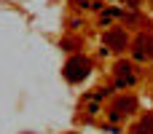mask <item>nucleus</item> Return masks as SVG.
Listing matches in <instances>:
<instances>
[{
	"label": "nucleus",
	"mask_w": 153,
	"mask_h": 134,
	"mask_svg": "<svg viewBox=\"0 0 153 134\" xmlns=\"http://www.w3.org/2000/svg\"><path fill=\"white\" fill-rule=\"evenodd\" d=\"M89 70H91L89 59H83V56H73V59L65 64V78L75 83V81H83V78L89 75Z\"/></svg>",
	"instance_id": "nucleus-1"
},
{
	"label": "nucleus",
	"mask_w": 153,
	"mask_h": 134,
	"mask_svg": "<svg viewBox=\"0 0 153 134\" xmlns=\"http://www.w3.org/2000/svg\"><path fill=\"white\" fill-rule=\"evenodd\" d=\"M137 59H145V56H153V40L151 38H140L137 40Z\"/></svg>",
	"instance_id": "nucleus-3"
},
{
	"label": "nucleus",
	"mask_w": 153,
	"mask_h": 134,
	"mask_svg": "<svg viewBox=\"0 0 153 134\" xmlns=\"http://www.w3.org/2000/svg\"><path fill=\"white\" fill-rule=\"evenodd\" d=\"M153 129V118H148V121H143L140 124V129H137V134H148Z\"/></svg>",
	"instance_id": "nucleus-4"
},
{
	"label": "nucleus",
	"mask_w": 153,
	"mask_h": 134,
	"mask_svg": "<svg viewBox=\"0 0 153 134\" xmlns=\"http://www.w3.org/2000/svg\"><path fill=\"white\" fill-rule=\"evenodd\" d=\"M129 3H132V5H134V3H137V0H129Z\"/></svg>",
	"instance_id": "nucleus-5"
},
{
	"label": "nucleus",
	"mask_w": 153,
	"mask_h": 134,
	"mask_svg": "<svg viewBox=\"0 0 153 134\" xmlns=\"http://www.w3.org/2000/svg\"><path fill=\"white\" fill-rule=\"evenodd\" d=\"M105 43L113 46V48H124V46H126V35H124V30H113V32H108V35H105Z\"/></svg>",
	"instance_id": "nucleus-2"
}]
</instances>
